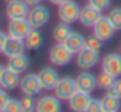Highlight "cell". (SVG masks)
<instances>
[{
  "label": "cell",
  "instance_id": "obj_37",
  "mask_svg": "<svg viewBox=\"0 0 121 112\" xmlns=\"http://www.w3.org/2000/svg\"><path fill=\"white\" fill-rule=\"evenodd\" d=\"M120 51H121V45H120Z\"/></svg>",
  "mask_w": 121,
  "mask_h": 112
},
{
  "label": "cell",
  "instance_id": "obj_33",
  "mask_svg": "<svg viewBox=\"0 0 121 112\" xmlns=\"http://www.w3.org/2000/svg\"><path fill=\"white\" fill-rule=\"evenodd\" d=\"M25 2H26L29 6H35V5H40L43 0H25Z\"/></svg>",
  "mask_w": 121,
  "mask_h": 112
},
{
  "label": "cell",
  "instance_id": "obj_5",
  "mask_svg": "<svg viewBox=\"0 0 121 112\" xmlns=\"http://www.w3.org/2000/svg\"><path fill=\"white\" fill-rule=\"evenodd\" d=\"M100 52H95L92 49H87V48H83L80 52L75 54V63L77 66L83 71H89V69L95 68V66L100 63Z\"/></svg>",
  "mask_w": 121,
  "mask_h": 112
},
{
  "label": "cell",
  "instance_id": "obj_13",
  "mask_svg": "<svg viewBox=\"0 0 121 112\" xmlns=\"http://www.w3.org/2000/svg\"><path fill=\"white\" fill-rule=\"evenodd\" d=\"M35 112H61V100L55 95H41L37 98Z\"/></svg>",
  "mask_w": 121,
  "mask_h": 112
},
{
  "label": "cell",
  "instance_id": "obj_19",
  "mask_svg": "<svg viewBox=\"0 0 121 112\" xmlns=\"http://www.w3.org/2000/svg\"><path fill=\"white\" fill-rule=\"evenodd\" d=\"M25 43H26V49L40 51L44 45V36L40 31V28H32L25 38Z\"/></svg>",
  "mask_w": 121,
  "mask_h": 112
},
{
  "label": "cell",
  "instance_id": "obj_27",
  "mask_svg": "<svg viewBox=\"0 0 121 112\" xmlns=\"http://www.w3.org/2000/svg\"><path fill=\"white\" fill-rule=\"evenodd\" d=\"M3 112H23L22 100H18V98H9Z\"/></svg>",
  "mask_w": 121,
  "mask_h": 112
},
{
  "label": "cell",
  "instance_id": "obj_2",
  "mask_svg": "<svg viewBox=\"0 0 121 112\" xmlns=\"http://www.w3.org/2000/svg\"><path fill=\"white\" fill-rule=\"evenodd\" d=\"M80 11H81V6L78 5L77 2L68 0V2L61 3V5L58 6L57 14H58L60 22L72 25V23H75V22H78V18H80Z\"/></svg>",
  "mask_w": 121,
  "mask_h": 112
},
{
  "label": "cell",
  "instance_id": "obj_15",
  "mask_svg": "<svg viewBox=\"0 0 121 112\" xmlns=\"http://www.w3.org/2000/svg\"><path fill=\"white\" fill-rule=\"evenodd\" d=\"M91 100H92L91 94L77 91V92H75V94L68 100L69 109H71V112H84L86 108H87L89 103H91Z\"/></svg>",
  "mask_w": 121,
  "mask_h": 112
},
{
  "label": "cell",
  "instance_id": "obj_4",
  "mask_svg": "<svg viewBox=\"0 0 121 112\" xmlns=\"http://www.w3.org/2000/svg\"><path fill=\"white\" fill-rule=\"evenodd\" d=\"M75 92H77V85H75L74 77H69V75L60 77L58 83L54 89V95L58 97L61 101H68Z\"/></svg>",
  "mask_w": 121,
  "mask_h": 112
},
{
  "label": "cell",
  "instance_id": "obj_23",
  "mask_svg": "<svg viewBox=\"0 0 121 112\" xmlns=\"http://www.w3.org/2000/svg\"><path fill=\"white\" fill-rule=\"evenodd\" d=\"M115 77H112L110 74H107V72H104V71H101L100 74L97 75V88L98 89H101V91H104L106 92L107 89L110 88V86L113 85V81H115Z\"/></svg>",
  "mask_w": 121,
  "mask_h": 112
},
{
  "label": "cell",
  "instance_id": "obj_14",
  "mask_svg": "<svg viewBox=\"0 0 121 112\" xmlns=\"http://www.w3.org/2000/svg\"><path fill=\"white\" fill-rule=\"evenodd\" d=\"M26 51V43L25 40H20V38H14V37H8L6 38V43L3 46V55L6 58H11V57L20 55Z\"/></svg>",
  "mask_w": 121,
  "mask_h": 112
},
{
  "label": "cell",
  "instance_id": "obj_12",
  "mask_svg": "<svg viewBox=\"0 0 121 112\" xmlns=\"http://www.w3.org/2000/svg\"><path fill=\"white\" fill-rule=\"evenodd\" d=\"M75 85H77V91L92 94L97 89V75L92 74L91 71H81L75 77Z\"/></svg>",
  "mask_w": 121,
  "mask_h": 112
},
{
  "label": "cell",
  "instance_id": "obj_20",
  "mask_svg": "<svg viewBox=\"0 0 121 112\" xmlns=\"http://www.w3.org/2000/svg\"><path fill=\"white\" fill-rule=\"evenodd\" d=\"M84 45H86V37L80 32H75V31H72V34L66 38V41H65V46L68 48L74 55L77 52H80L83 48H84Z\"/></svg>",
  "mask_w": 121,
  "mask_h": 112
},
{
  "label": "cell",
  "instance_id": "obj_32",
  "mask_svg": "<svg viewBox=\"0 0 121 112\" xmlns=\"http://www.w3.org/2000/svg\"><path fill=\"white\" fill-rule=\"evenodd\" d=\"M6 38H8V34L0 31V54L3 52V46H5V43H6Z\"/></svg>",
  "mask_w": 121,
  "mask_h": 112
},
{
  "label": "cell",
  "instance_id": "obj_22",
  "mask_svg": "<svg viewBox=\"0 0 121 112\" xmlns=\"http://www.w3.org/2000/svg\"><path fill=\"white\" fill-rule=\"evenodd\" d=\"M101 111L103 112H120L121 111V98L113 97V95L104 94L100 98Z\"/></svg>",
  "mask_w": 121,
  "mask_h": 112
},
{
  "label": "cell",
  "instance_id": "obj_8",
  "mask_svg": "<svg viewBox=\"0 0 121 112\" xmlns=\"http://www.w3.org/2000/svg\"><path fill=\"white\" fill-rule=\"evenodd\" d=\"M39 80H40V85H41V91H54L60 80V74L57 72V69L54 68H49V66H44L41 68L39 72Z\"/></svg>",
  "mask_w": 121,
  "mask_h": 112
},
{
  "label": "cell",
  "instance_id": "obj_24",
  "mask_svg": "<svg viewBox=\"0 0 121 112\" xmlns=\"http://www.w3.org/2000/svg\"><path fill=\"white\" fill-rule=\"evenodd\" d=\"M107 17H109L110 23L113 25L115 31H121V8H120V6L110 9L109 14H107Z\"/></svg>",
  "mask_w": 121,
  "mask_h": 112
},
{
  "label": "cell",
  "instance_id": "obj_29",
  "mask_svg": "<svg viewBox=\"0 0 121 112\" xmlns=\"http://www.w3.org/2000/svg\"><path fill=\"white\" fill-rule=\"evenodd\" d=\"M106 94L121 98V77H120V78H117L115 81H113V85H112V86H110V88L106 91Z\"/></svg>",
  "mask_w": 121,
  "mask_h": 112
},
{
  "label": "cell",
  "instance_id": "obj_31",
  "mask_svg": "<svg viewBox=\"0 0 121 112\" xmlns=\"http://www.w3.org/2000/svg\"><path fill=\"white\" fill-rule=\"evenodd\" d=\"M9 98L11 97L8 95V92H6L5 89H0V112H3V109H5V106H6Z\"/></svg>",
  "mask_w": 121,
  "mask_h": 112
},
{
  "label": "cell",
  "instance_id": "obj_38",
  "mask_svg": "<svg viewBox=\"0 0 121 112\" xmlns=\"http://www.w3.org/2000/svg\"><path fill=\"white\" fill-rule=\"evenodd\" d=\"M0 89H2V86H0Z\"/></svg>",
  "mask_w": 121,
  "mask_h": 112
},
{
  "label": "cell",
  "instance_id": "obj_18",
  "mask_svg": "<svg viewBox=\"0 0 121 112\" xmlns=\"http://www.w3.org/2000/svg\"><path fill=\"white\" fill-rule=\"evenodd\" d=\"M29 66H31V60H29V57L26 55V52H23V54H20V55L8 58L6 68H9L11 71H14V72H17V74L22 75L29 69Z\"/></svg>",
  "mask_w": 121,
  "mask_h": 112
},
{
  "label": "cell",
  "instance_id": "obj_28",
  "mask_svg": "<svg viewBox=\"0 0 121 112\" xmlns=\"http://www.w3.org/2000/svg\"><path fill=\"white\" fill-rule=\"evenodd\" d=\"M110 3H112V0H87V5L94 6L95 9H98V11H106L107 8L110 6Z\"/></svg>",
  "mask_w": 121,
  "mask_h": 112
},
{
  "label": "cell",
  "instance_id": "obj_9",
  "mask_svg": "<svg viewBox=\"0 0 121 112\" xmlns=\"http://www.w3.org/2000/svg\"><path fill=\"white\" fill-rule=\"evenodd\" d=\"M20 92L23 95H39L41 92V85L37 74H32V72H28L22 77L20 80V86H18Z\"/></svg>",
  "mask_w": 121,
  "mask_h": 112
},
{
  "label": "cell",
  "instance_id": "obj_26",
  "mask_svg": "<svg viewBox=\"0 0 121 112\" xmlns=\"http://www.w3.org/2000/svg\"><path fill=\"white\" fill-rule=\"evenodd\" d=\"M22 106H23V112H35V106H37L35 97L34 95H23Z\"/></svg>",
  "mask_w": 121,
  "mask_h": 112
},
{
  "label": "cell",
  "instance_id": "obj_6",
  "mask_svg": "<svg viewBox=\"0 0 121 112\" xmlns=\"http://www.w3.org/2000/svg\"><path fill=\"white\" fill-rule=\"evenodd\" d=\"M101 71L110 74L115 78L121 77V54L120 52H109L101 58L100 62Z\"/></svg>",
  "mask_w": 121,
  "mask_h": 112
},
{
  "label": "cell",
  "instance_id": "obj_35",
  "mask_svg": "<svg viewBox=\"0 0 121 112\" xmlns=\"http://www.w3.org/2000/svg\"><path fill=\"white\" fill-rule=\"evenodd\" d=\"M5 68H6V66H3L2 63H0V75H2V72H3V71H5Z\"/></svg>",
  "mask_w": 121,
  "mask_h": 112
},
{
  "label": "cell",
  "instance_id": "obj_17",
  "mask_svg": "<svg viewBox=\"0 0 121 112\" xmlns=\"http://www.w3.org/2000/svg\"><path fill=\"white\" fill-rule=\"evenodd\" d=\"M20 80H22L20 74L11 71L9 68H5V71L0 75V86L5 91H14L20 86Z\"/></svg>",
  "mask_w": 121,
  "mask_h": 112
},
{
  "label": "cell",
  "instance_id": "obj_34",
  "mask_svg": "<svg viewBox=\"0 0 121 112\" xmlns=\"http://www.w3.org/2000/svg\"><path fill=\"white\" fill-rule=\"evenodd\" d=\"M52 5H55V6H60L61 3H65V2H68V0H49Z\"/></svg>",
  "mask_w": 121,
  "mask_h": 112
},
{
  "label": "cell",
  "instance_id": "obj_1",
  "mask_svg": "<svg viewBox=\"0 0 121 112\" xmlns=\"http://www.w3.org/2000/svg\"><path fill=\"white\" fill-rule=\"evenodd\" d=\"M48 57H49L51 65L61 68V66L71 65L72 58H74V54L65 46V43H54L52 46L49 48Z\"/></svg>",
  "mask_w": 121,
  "mask_h": 112
},
{
  "label": "cell",
  "instance_id": "obj_3",
  "mask_svg": "<svg viewBox=\"0 0 121 112\" xmlns=\"http://www.w3.org/2000/svg\"><path fill=\"white\" fill-rule=\"evenodd\" d=\"M28 22L31 23L32 28H43L49 23L51 20V11L48 6L44 5H35V6H31L29 8V14H28Z\"/></svg>",
  "mask_w": 121,
  "mask_h": 112
},
{
  "label": "cell",
  "instance_id": "obj_30",
  "mask_svg": "<svg viewBox=\"0 0 121 112\" xmlns=\"http://www.w3.org/2000/svg\"><path fill=\"white\" fill-rule=\"evenodd\" d=\"M84 112H103L101 111V103H100V98H92L89 106L86 108Z\"/></svg>",
  "mask_w": 121,
  "mask_h": 112
},
{
  "label": "cell",
  "instance_id": "obj_21",
  "mask_svg": "<svg viewBox=\"0 0 121 112\" xmlns=\"http://www.w3.org/2000/svg\"><path fill=\"white\" fill-rule=\"evenodd\" d=\"M71 34H72L71 25L63 23V22L57 23L55 26L52 28V40L55 41V43H65L66 38L71 36Z\"/></svg>",
  "mask_w": 121,
  "mask_h": 112
},
{
  "label": "cell",
  "instance_id": "obj_10",
  "mask_svg": "<svg viewBox=\"0 0 121 112\" xmlns=\"http://www.w3.org/2000/svg\"><path fill=\"white\" fill-rule=\"evenodd\" d=\"M32 29L31 23L28 22V18H18V20H9L8 22V37H14V38H20L25 40L26 36L29 34V31Z\"/></svg>",
  "mask_w": 121,
  "mask_h": 112
},
{
  "label": "cell",
  "instance_id": "obj_25",
  "mask_svg": "<svg viewBox=\"0 0 121 112\" xmlns=\"http://www.w3.org/2000/svg\"><path fill=\"white\" fill-rule=\"evenodd\" d=\"M103 45H104V41L100 40L98 37H95L94 34L89 36V37H86V45H84V46L87 48V49H92V51H95V52H101Z\"/></svg>",
  "mask_w": 121,
  "mask_h": 112
},
{
  "label": "cell",
  "instance_id": "obj_36",
  "mask_svg": "<svg viewBox=\"0 0 121 112\" xmlns=\"http://www.w3.org/2000/svg\"><path fill=\"white\" fill-rule=\"evenodd\" d=\"M5 2H6V3H8V2H14V0H5Z\"/></svg>",
  "mask_w": 121,
  "mask_h": 112
},
{
  "label": "cell",
  "instance_id": "obj_16",
  "mask_svg": "<svg viewBox=\"0 0 121 112\" xmlns=\"http://www.w3.org/2000/svg\"><path fill=\"white\" fill-rule=\"evenodd\" d=\"M100 17H101V11L95 9L91 5H86V6H83L81 11H80L78 22H80V25L83 28H94V25L97 23V20Z\"/></svg>",
  "mask_w": 121,
  "mask_h": 112
},
{
  "label": "cell",
  "instance_id": "obj_11",
  "mask_svg": "<svg viewBox=\"0 0 121 112\" xmlns=\"http://www.w3.org/2000/svg\"><path fill=\"white\" fill-rule=\"evenodd\" d=\"M29 8L25 0H14V2L6 3L5 14L8 17V20H18V18H26L29 14Z\"/></svg>",
  "mask_w": 121,
  "mask_h": 112
},
{
  "label": "cell",
  "instance_id": "obj_7",
  "mask_svg": "<svg viewBox=\"0 0 121 112\" xmlns=\"http://www.w3.org/2000/svg\"><path fill=\"white\" fill-rule=\"evenodd\" d=\"M115 32L117 31H115V28H113V25L110 23L107 15H101L97 20V23L94 25V28H92V34H94L95 37H98L100 40H103V41H109L110 38L113 37Z\"/></svg>",
  "mask_w": 121,
  "mask_h": 112
}]
</instances>
